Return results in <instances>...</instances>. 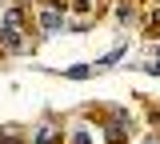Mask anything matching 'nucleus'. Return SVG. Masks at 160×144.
I'll list each match as a JSON object with an SVG mask.
<instances>
[{"instance_id": "3", "label": "nucleus", "mask_w": 160, "mask_h": 144, "mask_svg": "<svg viewBox=\"0 0 160 144\" xmlns=\"http://www.w3.org/2000/svg\"><path fill=\"white\" fill-rule=\"evenodd\" d=\"M0 44H4L8 52H24V48H28L24 24H4V20H0Z\"/></svg>"}, {"instance_id": "2", "label": "nucleus", "mask_w": 160, "mask_h": 144, "mask_svg": "<svg viewBox=\"0 0 160 144\" xmlns=\"http://www.w3.org/2000/svg\"><path fill=\"white\" fill-rule=\"evenodd\" d=\"M128 132H132V116L116 108V112L108 116V124H104V140H108V144H124V140H128Z\"/></svg>"}, {"instance_id": "10", "label": "nucleus", "mask_w": 160, "mask_h": 144, "mask_svg": "<svg viewBox=\"0 0 160 144\" xmlns=\"http://www.w3.org/2000/svg\"><path fill=\"white\" fill-rule=\"evenodd\" d=\"M72 144H92V140H88V132H76V136H72Z\"/></svg>"}, {"instance_id": "6", "label": "nucleus", "mask_w": 160, "mask_h": 144, "mask_svg": "<svg viewBox=\"0 0 160 144\" xmlns=\"http://www.w3.org/2000/svg\"><path fill=\"white\" fill-rule=\"evenodd\" d=\"M88 72H92V68H88V64H76V68H68V72H64V76H68V80H84V76H88Z\"/></svg>"}, {"instance_id": "8", "label": "nucleus", "mask_w": 160, "mask_h": 144, "mask_svg": "<svg viewBox=\"0 0 160 144\" xmlns=\"http://www.w3.org/2000/svg\"><path fill=\"white\" fill-rule=\"evenodd\" d=\"M148 28H152V32H160V8H152V20H148Z\"/></svg>"}, {"instance_id": "9", "label": "nucleus", "mask_w": 160, "mask_h": 144, "mask_svg": "<svg viewBox=\"0 0 160 144\" xmlns=\"http://www.w3.org/2000/svg\"><path fill=\"white\" fill-rule=\"evenodd\" d=\"M0 144H20V136H12V132H0Z\"/></svg>"}, {"instance_id": "1", "label": "nucleus", "mask_w": 160, "mask_h": 144, "mask_svg": "<svg viewBox=\"0 0 160 144\" xmlns=\"http://www.w3.org/2000/svg\"><path fill=\"white\" fill-rule=\"evenodd\" d=\"M36 24H40V32H44V36L60 32V28H64V4H60V0H40Z\"/></svg>"}, {"instance_id": "11", "label": "nucleus", "mask_w": 160, "mask_h": 144, "mask_svg": "<svg viewBox=\"0 0 160 144\" xmlns=\"http://www.w3.org/2000/svg\"><path fill=\"white\" fill-rule=\"evenodd\" d=\"M148 144H160V136H152V140H148Z\"/></svg>"}, {"instance_id": "4", "label": "nucleus", "mask_w": 160, "mask_h": 144, "mask_svg": "<svg viewBox=\"0 0 160 144\" xmlns=\"http://www.w3.org/2000/svg\"><path fill=\"white\" fill-rule=\"evenodd\" d=\"M32 144H64V132H60L56 124H40L36 132H32Z\"/></svg>"}, {"instance_id": "7", "label": "nucleus", "mask_w": 160, "mask_h": 144, "mask_svg": "<svg viewBox=\"0 0 160 144\" xmlns=\"http://www.w3.org/2000/svg\"><path fill=\"white\" fill-rule=\"evenodd\" d=\"M120 56H124V48H112V52H108V56H104V60H100V64H116Z\"/></svg>"}, {"instance_id": "5", "label": "nucleus", "mask_w": 160, "mask_h": 144, "mask_svg": "<svg viewBox=\"0 0 160 144\" xmlns=\"http://www.w3.org/2000/svg\"><path fill=\"white\" fill-rule=\"evenodd\" d=\"M116 20L120 24H132V20H136V8H132V4H120V8H116Z\"/></svg>"}]
</instances>
